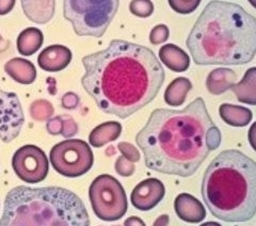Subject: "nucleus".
Masks as SVG:
<instances>
[{
	"mask_svg": "<svg viewBox=\"0 0 256 226\" xmlns=\"http://www.w3.org/2000/svg\"><path fill=\"white\" fill-rule=\"evenodd\" d=\"M82 66L86 92L102 112L123 120L153 102L166 78L153 50L123 40L84 56Z\"/></svg>",
	"mask_w": 256,
	"mask_h": 226,
	"instance_id": "obj_1",
	"label": "nucleus"
},
{
	"mask_svg": "<svg viewBox=\"0 0 256 226\" xmlns=\"http://www.w3.org/2000/svg\"><path fill=\"white\" fill-rule=\"evenodd\" d=\"M136 142L148 168L189 177L220 146L221 132L204 100L198 98L182 110H154Z\"/></svg>",
	"mask_w": 256,
	"mask_h": 226,
	"instance_id": "obj_2",
	"label": "nucleus"
},
{
	"mask_svg": "<svg viewBox=\"0 0 256 226\" xmlns=\"http://www.w3.org/2000/svg\"><path fill=\"white\" fill-rule=\"evenodd\" d=\"M198 66H242L256 54V18L242 6L212 0L187 38Z\"/></svg>",
	"mask_w": 256,
	"mask_h": 226,
	"instance_id": "obj_3",
	"label": "nucleus"
},
{
	"mask_svg": "<svg viewBox=\"0 0 256 226\" xmlns=\"http://www.w3.org/2000/svg\"><path fill=\"white\" fill-rule=\"evenodd\" d=\"M202 196L212 214L224 222H246L256 214V162L226 150L206 168Z\"/></svg>",
	"mask_w": 256,
	"mask_h": 226,
	"instance_id": "obj_4",
	"label": "nucleus"
},
{
	"mask_svg": "<svg viewBox=\"0 0 256 226\" xmlns=\"http://www.w3.org/2000/svg\"><path fill=\"white\" fill-rule=\"evenodd\" d=\"M0 226H90L84 202L62 187L20 186L8 193Z\"/></svg>",
	"mask_w": 256,
	"mask_h": 226,
	"instance_id": "obj_5",
	"label": "nucleus"
},
{
	"mask_svg": "<svg viewBox=\"0 0 256 226\" xmlns=\"http://www.w3.org/2000/svg\"><path fill=\"white\" fill-rule=\"evenodd\" d=\"M120 0H63V16L79 36L100 38L118 10Z\"/></svg>",
	"mask_w": 256,
	"mask_h": 226,
	"instance_id": "obj_6",
	"label": "nucleus"
},
{
	"mask_svg": "<svg viewBox=\"0 0 256 226\" xmlns=\"http://www.w3.org/2000/svg\"><path fill=\"white\" fill-rule=\"evenodd\" d=\"M89 198L95 216L102 221H118L127 212L125 190L121 182L111 175L96 177L89 188Z\"/></svg>",
	"mask_w": 256,
	"mask_h": 226,
	"instance_id": "obj_7",
	"label": "nucleus"
},
{
	"mask_svg": "<svg viewBox=\"0 0 256 226\" xmlns=\"http://www.w3.org/2000/svg\"><path fill=\"white\" fill-rule=\"evenodd\" d=\"M50 159L56 171L70 178L84 175L94 164L90 145L79 139H68L56 144L50 150Z\"/></svg>",
	"mask_w": 256,
	"mask_h": 226,
	"instance_id": "obj_8",
	"label": "nucleus"
},
{
	"mask_svg": "<svg viewBox=\"0 0 256 226\" xmlns=\"http://www.w3.org/2000/svg\"><path fill=\"white\" fill-rule=\"evenodd\" d=\"M12 166L20 180L27 184L43 182L48 174L50 162L43 150L36 145H24L14 152Z\"/></svg>",
	"mask_w": 256,
	"mask_h": 226,
	"instance_id": "obj_9",
	"label": "nucleus"
},
{
	"mask_svg": "<svg viewBox=\"0 0 256 226\" xmlns=\"http://www.w3.org/2000/svg\"><path fill=\"white\" fill-rule=\"evenodd\" d=\"M25 116L18 96L0 90V139L10 143L18 136Z\"/></svg>",
	"mask_w": 256,
	"mask_h": 226,
	"instance_id": "obj_10",
	"label": "nucleus"
},
{
	"mask_svg": "<svg viewBox=\"0 0 256 226\" xmlns=\"http://www.w3.org/2000/svg\"><path fill=\"white\" fill-rule=\"evenodd\" d=\"M166 194L164 184L157 178H146L136 186L132 192V206L141 212H148L162 200Z\"/></svg>",
	"mask_w": 256,
	"mask_h": 226,
	"instance_id": "obj_11",
	"label": "nucleus"
},
{
	"mask_svg": "<svg viewBox=\"0 0 256 226\" xmlns=\"http://www.w3.org/2000/svg\"><path fill=\"white\" fill-rule=\"evenodd\" d=\"M72 52L63 45H50L46 47L38 56V66L46 72H60L68 66L72 61Z\"/></svg>",
	"mask_w": 256,
	"mask_h": 226,
	"instance_id": "obj_12",
	"label": "nucleus"
},
{
	"mask_svg": "<svg viewBox=\"0 0 256 226\" xmlns=\"http://www.w3.org/2000/svg\"><path fill=\"white\" fill-rule=\"evenodd\" d=\"M174 209L180 220L187 223H200L206 216V209L196 198L189 193H180L174 200Z\"/></svg>",
	"mask_w": 256,
	"mask_h": 226,
	"instance_id": "obj_13",
	"label": "nucleus"
},
{
	"mask_svg": "<svg viewBox=\"0 0 256 226\" xmlns=\"http://www.w3.org/2000/svg\"><path fill=\"white\" fill-rule=\"evenodd\" d=\"M20 2L24 13L31 22L44 25L54 18L56 0H20Z\"/></svg>",
	"mask_w": 256,
	"mask_h": 226,
	"instance_id": "obj_14",
	"label": "nucleus"
},
{
	"mask_svg": "<svg viewBox=\"0 0 256 226\" xmlns=\"http://www.w3.org/2000/svg\"><path fill=\"white\" fill-rule=\"evenodd\" d=\"M237 82L236 72L226 68L212 70L206 79V88L212 95H221L233 88Z\"/></svg>",
	"mask_w": 256,
	"mask_h": 226,
	"instance_id": "obj_15",
	"label": "nucleus"
},
{
	"mask_svg": "<svg viewBox=\"0 0 256 226\" xmlns=\"http://www.w3.org/2000/svg\"><path fill=\"white\" fill-rule=\"evenodd\" d=\"M4 70L14 82L20 84H31L36 78V68L31 61L24 58H13L8 61Z\"/></svg>",
	"mask_w": 256,
	"mask_h": 226,
	"instance_id": "obj_16",
	"label": "nucleus"
},
{
	"mask_svg": "<svg viewBox=\"0 0 256 226\" xmlns=\"http://www.w3.org/2000/svg\"><path fill=\"white\" fill-rule=\"evenodd\" d=\"M159 59L168 68L175 72H185L190 66L189 56L174 44H166L160 48Z\"/></svg>",
	"mask_w": 256,
	"mask_h": 226,
	"instance_id": "obj_17",
	"label": "nucleus"
},
{
	"mask_svg": "<svg viewBox=\"0 0 256 226\" xmlns=\"http://www.w3.org/2000/svg\"><path fill=\"white\" fill-rule=\"evenodd\" d=\"M122 132V125L116 120L96 126L90 132L89 142L93 148H102L109 142L116 141Z\"/></svg>",
	"mask_w": 256,
	"mask_h": 226,
	"instance_id": "obj_18",
	"label": "nucleus"
},
{
	"mask_svg": "<svg viewBox=\"0 0 256 226\" xmlns=\"http://www.w3.org/2000/svg\"><path fill=\"white\" fill-rule=\"evenodd\" d=\"M238 102L256 106V68L246 72L244 78L232 88Z\"/></svg>",
	"mask_w": 256,
	"mask_h": 226,
	"instance_id": "obj_19",
	"label": "nucleus"
},
{
	"mask_svg": "<svg viewBox=\"0 0 256 226\" xmlns=\"http://www.w3.org/2000/svg\"><path fill=\"white\" fill-rule=\"evenodd\" d=\"M219 113L223 122L233 127L249 125L253 118V113L250 109L230 104H222L219 108Z\"/></svg>",
	"mask_w": 256,
	"mask_h": 226,
	"instance_id": "obj_20",
	"label": "nucleus"
},
{
	"mask_svg": "<svg viewBox=\"0 0 256 226\" xmlns=\"http://www.w3.org/2000/svg\"><path fill=\"white\" fill-rule=\"evenodd\" d=\"M43 42L44 36L42 31L34 27H29L18 34L16 46L20 54L29 56L34 54L42 47Z\"/></svg>",
	"mask_w": 256,
	"mask_h": 226,
	"instance_id": "obj_21",
	"label": "nucleus"
},
{
	"mask_svg": "<svg viewBox=\"0 0 256 226\" xmlns=\"http://www.w3.org/2000/svg\"><path fill=\"white\" fill-rule=\"evenodd\" d=\"M191 88L192 84L188 78H176L166 88L164 95V102L171 107H180L185 102Z\"/></svg>",
	"mask_w": 256,
	"mask_h": 226,
	"instance_id": "obj_22",
	"label": "nucleus"
},
{
	"mask_svg": "<svg viewBox=\"0 0 256 226\" xmlns=\"http://www.w3.org/2000/svg\"><path fill=\"white\" fill-rule=\"evenodd\" d=\"M29 111L32 118L38 120V122H43V120H48L54 116V109L50 102L38 100L31 104Z\"/></svg>",
	"mask_w": 256,
	"mask_h": 226,
	"instance_id": "obj_23",
	"label": "nucleus"
},
{
	"mask_svg": "<svg viewBox=\"0 0 256 226\" xmlns=\"http://www.w3.org/2000/svg\"><path fill=\"white\" fill-rule=\"evenodd\" d=\"M130 10L137 18H146L153 14L154 4L150 0H132Z\"/></svg>",
	"mask_w": 256,
	"mask_h": 226,
	"instance_id": "obj_24",
	"label": "nucleus"
},
{
	"mask_svg": "<svg viewBox=\"0 0 256 226\" xmlns=\"http://www.w3.org/2000/svg\"><path fill=\"white\" fill-rule=\"evenodd\" d=\"M172 10L180 14H190L194 12L202 0H168Z\"/></svg>",
	"mask_w": 256,
	"mask_h": 226,
	"instance_id": "obj_25",
	"label": "nucleus"
},
{
	"mask_svg": "<svg viewBox=\"0 0 256 226\" xmlns=\"http://www.w3.org/2000/svg\"><path fill=\"white\" fill-rule=\"evenodd\" d=\"M170 36V30L166 25H157L152 29L150 34V42L153 45L162 44L168 41Z\"/></svg>",
	"mask_w": 256,
	"mask_h": 226,
	"instance_id": "obj_26",
	"label": "nucleus"
},
{
	"mask_svg": "<svg viewBox=\"0 0 256 226\" xmlns=\"http://www.w3.org/2000/svg\"><path fill=\"white\" fill-rule=\"evenodd\" d=\"M118 150L121 152L123 157H125L127 160H130L132 164L138 162L141 158L139 150H137V148H134L132 144L128 142H120L118 144Z\"/></svg>",
	"mask_w": 256,
	"mask_h": 226,
	"instance_id": "obj_27",
	"label": "nucleus"
},
{
	"mask_svg": "<svg viewBox=\"0 0 256 226\" xmlns=\"http://www.w3.org/2000/svg\"><path fill=\"white\" fill-rule=\"evenodd\" d=\"M114 168H116V172L120 176H123V177H130L136 171L134 164L132 162H130V160H127L123 156H120L116 159V164H114Z\"/></svg>",
	"mask_w": 256,
	"mask_h": 226,
	"instance_id": "obj_28",
	"label": "nucleus"
},
{
	"mask_svg": "<svg viewBox=\"0 0 256 226\" xmlns=\"http://www.w3.org/2000/svg\"><path fill=\"white\" fill-rule=\"evenodd\" d=\"M63 118V127L61 136L66 139L73 138V136L78 132V125L75 122V120L68 116H62Z\"/></svg>",
	"mask_w": 256,
	"mask_h": 226,
	"instance_id": "obj_29",
	"label": "nucleus"
},
{
	"mask_svg": "<svg viewBox=\"0 0 256 226\" xmlns=\"http://www.w3.org/2000/svg\"><path fill=\"white\" fill-rule=\"evenodd\" d=\"M80 102L79 96L74 92H68L62 96L61 106L66 110H74L78 107Z\"/></svg>",
	"mask_w": 256,
	"mask_h": 226,
	"instance_id": "obj_30",
	"label": "nucleus"
},
{
	"mask_svg": "<svg viewBox=\"0 0 256 226\" xmlns=\"http://www.w3.org/2000/svg\"><path fill=\"white\" fill-rule=\"evenodd\" d=\"M62 127H63V118L62 116L50 118L47 120L46 128L47 132L52 136H58L62 132Z\"/></svg>",
	"mask_w": 256,
	"mask_h": 226,
	"instance_id": "obj_31",
	"label": "nucleus"
},
{
	"mask_svg": "<svg viewBox=\"0 0 256 226\" xmlns=\"http://www.w3.org/2000/svg\"><path fill=\"white\" fill-rule=\"evenodd\" d=\"M15 6V0H0V16L10 13Z\"/></svg>",
	"mask_w": 256,
	"mask_h": 226,
	"instance_id": "obj_32",
	"label": "nucleus"
},
{
	"mask_svg": "<svg viewBox=\"0 0 256 226\" xmlns=\"http://www.w3.org/2000/svg\"><path fill=\"white\" fill-rule=\"evenodd\" d=\"M248 139H249L251 148L256 152V122L252 124L248 132Z\"/></svg>",
	"mask_w": 256,
	"mask_h": 226,
	"instance_id": "obj_33",
	"label": "nucleus"
},
{
	"mask_svg": "<svg viewBox=\"0 0 256 226\" xmlns=\"http://www.w3.org/2000/svg\"><path fill=\"white\" fill-rule=\"evenodd\" d=\"M124 226H146L139 216H130L124 222Z\"/></svg>",
	"mask_w": 256,
	"mask_h": 226,
	"instance_id": "obj_34",
	"label": "nucleus"
},
{
	"mask_svg": "<svg viewBox=\"0 0 256 226\" xmlns=\"http://www.w3.org/2000/svg\"><path fill=\"white\" fill-rule=\"evenodd\" d=\"M169 221H170V218L168 214H162L160 216L159 218L155 220L153 226H168L169 225Z\"/></svg>",
	"mask_w": 256,
	"mask_h": 226,
	"instance_id": "obj_35",
	"label": "nucleus"
},
{
	"mask_svg": "<svg viewBox=\"0 0 256 226\" xmlns=\"http://www.w3.org/2000/svg\"><path fill=\"white\" fill-rule=\"evenodd\" d=\"M9 46H10V43L6 41V40H4V38L0 36V52H4Z\"/></svg>",
	"mask_w": 256,
	"mask_h": 226,
	"instance_id": "obj_36",
	"label": "nucleus"
},
{
	"mask_svg": "<svg viewBox=\"0 0 256 226\" xmlns=\"http://www.w3.org/2000/svg\"><path fill=\"white\" fill-rule=\"evenodd\" d=\"M201 226H222L221 224H219L218 222H214V221H210V222H206L204 224H202Z\"/></svg>",
	"mask_w": 256,
	"mask_h": 226,
	"instance_id": "obj_37",
	"label": "nucleus"
},
{
	"mask_svg": "<svg viewBox=\"0 0 256 226\" xmlns=\"http://www.w3.org/2000/svg\"><path fill=\"white\" fill-rule=\"evenodd\" d=\"M106 154L108 155V156H112V155H114L116 154V150H114V146H110L107 150H106Z\"/></svg>",
	"mask_w": 256,
	"mask_h": 226,
	"instance_id": "obj_38",
	"label": "nucleus"
},
{
	"mask_svg": "<svg viewBox=\"0 0 256 226\" xmlns=\"http://www.w3.org/2000/svg\"><path fill=\"white\" fill-rule=\"evenodd\" d=\"M248 2H249L251 4V6L256 9V0H248Z\"/></svg>",
	"mask_w": 256,
	"mask_h": 226,
	"instance_id": "obj_39",
	"label": "nucleus"
}]
</instances>
